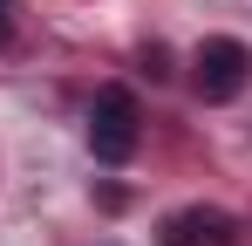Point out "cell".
<instances>
[{
    "mask_svg": "<svg viewBox=\"0 0 252 246\" xmlns=\"http://www.w3.org/2000/svg\"><path fill=\"white\" fill-rule=\"evenodd\" d=\"M136 137H143L136 96L129 89H95V103H89V151H95V164H123L136 151Z\"/></svg>",
    "mask_w": 252,
    "mask_h": 246,
    "instance_id": "cell-1",
    "label": "cell"
},
{
    "mask_svg": "<svg viewBox=\"0 0 252 246\" xmlns=\"http://www.w3.org/2000/svg\"><path fill=\"white\" fill-rule=\"evenodd\" d=\"M191 82H198V96L205 103H239L252 82V48L232 35H211L198 41V55H191Z\"/></svg>",
    "mask_w": 252,
    "mask_h": 246,
    "instance_id": "cell-2",
    "label": "cell"
},
{
    "mask_svg": "<svg viewBox=\"0 0 252 246\" xmlns=\"http://www.w3.org/2000/svg\"><path fill=\"white\" fill-rule=\"evenodd\" d=\"M157 240L164 246H239V219L225 205H177V212H164Z\"/></svg>",
    "mask_w": 252,
    "mask_h": 246,
    "instance_id": "cell-3",
    "label": "cell"
},
{
    "mask_svg": "<svg viewBox=\"0 0 252 246\" xmlns=\"http://www.w3.org/2000/svg\"><path fill=\"white\" fill-rule=\"evenodd\" d=\"M14 35H21V7L0 0V48H14Z\"/></svg>",
    "mask_w": 252,
    "mask_h": 246,
    "instance_id": "cell-4",
    "label": "cell"
}]
</instances>
